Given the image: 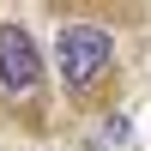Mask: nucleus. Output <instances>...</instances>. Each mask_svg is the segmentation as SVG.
Segmentation results:
<instances>
[{
  "instance_id": "obj_2",
  "label": "nucleus",
  "mask_w": 151,
  "mask_h": 151,
  "mask_svg": "<svg viewBox=\"0 0 151 151\" xmlns=\"http://www.w3.org/2000/svg\"><path fill=\"white\" fill-rule=\"evenodd\" d=\"M42 79V55H36L24 24H0V97H24Z\"/></svg>"
},
{
  "instance_id": "obj_1",
  "label": "nucleus",
  "mask_w": 151,
  "mask_h": 151,
  "mask_svg": "<svg viewBox=\"0 0 151 151\" xmlns=\"http://www.w3.org/2000/svg\"><path fill=\"white\" fill-rule=\"evenodd\" d=\"M109 55H115V42H109L103 24H67L55 42V60L67 73V85H91L97 73H109Z\"/></svg>"
}]
</instances>
